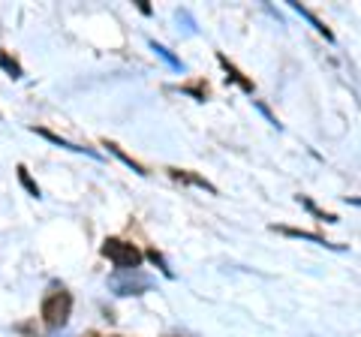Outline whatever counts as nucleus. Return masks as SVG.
<instances>
[{
	"mask_svg": "<svg viewBox=\"0 0 361 337\" xmlns=\"http://www.w3.org/2000/svg\"><path fill=\"white\" fill-rule=\"evenodd\" d=\"M0 66H4V70L13 75V78H21V66H18V61H16V58H9L6 51H0Z\"/></svg>",
	"mask_w": 361,
	"mask_h": 337,
	"instance_id": "nucleus-11",
	"label": "nucleus"
},
{
	"mask_svg": "<svg viewBox=\"0 0 361 337\" xmlns=\"http://www.w3.org/2000/svg\"><path fill=\"white\" fill-rule=\"evenodd\" d=\"M169 175L175 178V181H180V184H193V187H202V190H208V193H217V187H214L211 181H205L202 175H196V172H190V168H166Z\"/></svg>",
	"mask_w": 361,
	"mask_h": 337,
	"instance_id": "nucleus-4",
	"label": "nucleus"
},
{
	"mask_svg": "<svg viewBox=\"0 0 361 337\" xmlns=\"http://www.w3.org/2000/svg\"><path fill=\"white\" fill-rule=\"evenodd\" d=\"M292 6H295V9H298V13H301L304 18H307V21H310V25H313L316 30H319V33H322V37H325V39H334V33H331L329 27H325V25H322V21H319V18H316V16L310 13V9H304L301 4H292Z\"/></svg>",
	"mask_w": 361,
	"mask_h": 337,
	"instance_id": "nucleus-9",
	"label": "nucleus"
},
{
	"mask_svg": "<svg viewBox=\"0 0 361 337\" xmlns=\"http://www.w3.org/2000/svg\"><path fill=\"white\" fill-rule=\"evenodd\" d=\"M148 259H151L154 265H160V271H163L166 277H172V268H166V259H163V256L157 253V250H148Z\"/></svg>",
	"mask_w": 361,
	"mask_h": 337,
	"instance_id": "nucleus-14",
	"label": "nucleus"
},
{
	"mask_svg": "<svg viewBox=\"0 0 361 337\" xmlns=\"http://www.w3.org/2000/svg\"><path fill=\"white\" fill-rule=\"evenodd\" d=\"M109 286L118 292V295H142L145 289L151 286V277H145L139 268L135 271H121V274H115L109 280Z\"/></svg>",
	"mask_w": 361,
	"mask_h": 337,
	"instance_id": "nucleus-3",
	"label": "nucleus"
},
{
	"mask_svg": "<svg viewBox=\"0 0 361 337\" xmlns=\"http://www.w3.org/2000/svg\"><path fill=\"white\" fill-rule=\"evenodd\" d=\"M103 145H106V148H109L111 154H115V157H118V160H123V163H127V166L133 168V172H139V175H148V168H145V166H142L139 160H133V157H130V154H123V151H121V145H115V142H109V139H106Z\"/></svg>",
	"mask_w": 361,
	"mask_h": 337,
	"instance_id": "nucleus-7",
	"label": "nucleus"
},
{
	"mask_svg": "<svg viewBox=\"0 0 361 337\" xmlns=\"http://www.w3.org/2000/svg\"><path fill=\"white\" fill-rule=\"evenodd\" d=\"M139 13H142V16H151V6H148V4H145V0H142V4H139Z\"/></svg>",
	"mask_w": 361,
	"mask_h": 337,
	"instance_id": "nucleus-15",
	"label": "nucleus"
},
{
	"mask_svg": "<svg viewBox=\"0 0 361 337\" xmlns=\"http://www.w3.org/2000/svg\"><path fill=\"white\" fill-rule=\"evenodd\" d=\"M42 139H49V142H54V145H61V148H66V151H75V154H90V157H97V151H90V148H82V145H73V142H66V139H61V136H54L51 130H37Z\"/></svg>",
	"mask_w": 361,
	"mask_h": 337,
	"instance_id": "nucleus-6",
	"label": "nucleus"
},
{
	"mask_svg": "<svg viewBox=\"0 0 361 337\" xmlns=\"http://www.w3.org/2000/svg\"><path fill=\"white\" fill-rule=\"evenodd\" d=\"M111 337H121V334H111Z\"/></svg>",
	"mask_w": 361,
	"mask_h": 337,
	"instance_id": "nucleus-17",
	"label": "nucleus"
},
{
	"mask_svg": "<svg viewBox=\"0 0 361 337\" xmlns=\"http://www.w3.org/2000/svg\"><path fill=\"white\" fill-rule=\"evenodd\" d=\"M274 232L280 235H289V238H304V241H313V244H322V247H334L322 238V235H313V232H304V229H289V226H271ZM334 250H341V247H334Z\"/></svg>",
	"mask_w": 361,
	"mask_h": 337,
	"instance_id": "nucleus-5",
	"label": "nucleus"
},
{
	"mask_svg": "<svg viewBox=\"0 0 361 337\" xmlns=\"http://www.w3.org/2000/svg\"><path fill=\"white\" fill-rule=\"evenodd\" d=\"M39 313H42V322L49 325V329H63L66 319H70V313H73V295L63 286L51 289L49 295H45V301H42Z\"/></svg>",
	"mask_w": 361,
	"mask_h": 337,
	"instance_id": "nucleus-2",
	"label": "nucleus"
},
{
	"mask_svg": "<svg viewBox=\"0 0 361 337\" xmlns=\"http://www.w3.org/2000/svg\"><path fill=\"white\" fill-rule=\"evenodd\" d=\"M151 49H154L157 54H160V58H163V61H166L169 66H172V70H180V61H178V58H175V54H172V51H169L166 46H157V42H151Z\"/></svg>",
	"mask_w": 361,
	"mask_h": 337,
	"instance_id": "nucleus-12",
	"label": "nucleus"
},
{
	"mask_svg": "<svg viewBox=\"0 0 361 337\" xmlns=\"http://www.w3.org/2000/svg\"><path fill=\"white\" fill-rule=\"evenodd\" d=\"M184 91H187V94H193L196 99H205V97H208V85H205V82H199V85H187Z\"/></svg>",
	"mask_w": 361,
	"mask_h": 337,
	"instance_id": "nucleus-13",
	"label": "nucleus"
},
{
	"mask_svg": "<svg viewBox=\"0 0 361 337\" xmlns=\"http://www.w3.org/2000/svg\"><path fill=\"white\" fill-rule=\"evenodd\" d=\"M18 181L25 184V190L30 196H39V187H37V181L30 178V172H27V166H18Z\"/></svg>",
	"mask_w": 361,
	"mask_h": 337,
	"instance_id": "nucleus-10",
	"label": "nucleus"
},
{
	"mask_svg": "<svg viewBox=\"0 0 361 337\" xmlns=\"http://www.w3.org/2000/svg\"><path fill=\"white\" fill-rule=\"evenodd\" d=\"M217 61H220V66H223V70L229 73V78H232V82H238V85L244 87V91H253V82H250V78H244L238 70H235V66L229 63V58H226V54H217Z\"/></svg>",
	"mask_w": 361,
	"mask_h": 337,
	"instance_id": "nucleus-8",
	"label": "nucleus"
},
{
	"mask_svg": "<svg viewBox=\"0 0 361 337\" xmlns=\"http://www.w3.org/2000/svg\"><path fill=\"white\" fill-rule=\"evenodd\" d=\"M103 256L118 268V271H135V268L142 265V259H145L139 247L123 241V238H106L103 241Z\"/></svg>",
	"mask_w": 361,
	"mask_h": 337,
	"instance_id": "nucleus-1",
	"label": "nucleus"
},
{
	"mask_svg": "<svg viewBox=\"0 0 361 337\" xmlns=\"http://www.w3.org/2000/svg\"><path fill=\"white\" fill-rule=\"evenodd\" d=\"M82 337H99V334H97V331H85Z\"/></svg>",
	"mask_w": 361,
	"mask_h": 337,
	"instance_id": "nucleus-16",
	"label": "nucleus"
}]
</instances>
